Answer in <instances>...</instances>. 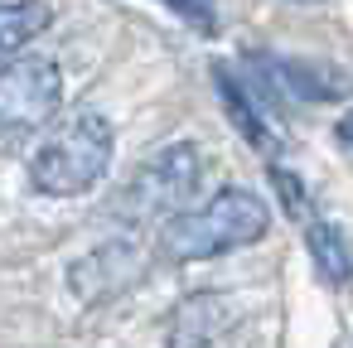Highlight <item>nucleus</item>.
I'll return each instance as SVG.
<instances>
[{
	"label": "nucleus",
	"mask_w": 353,
	"mask_h": 348,
	"mask_svg": "<svg viewBox=\"0 0 353 348\" xmlns=\"http://www.w3.org/2000/svg\"><path fill=\"white\" fill-rule=\"evenodd\" d=\"M266 227H271L266 198L232 184V189H218L208 203L170 218L165 232H160V247H165L170 261H208V256L242 252V247L261 242Z\"/></svg>",
	"instance_id": "nucleus-1"
},
{
	"label": "nucleus",
	"mask_w": 353,
	"mask_h": 348,
	"mask_svg": "<svg viewBox=\"0 0 353 348\" xmlns=\"http://www.w3.org/2000/svg\"><path fill=\"white\" fill-rule=\"evenodd\" d=\"M112 145H117L112 121L102 112L83 107L44 136V145L30 160V184L49 198H78L92 184H102V174L112 165Z\"/></svg>",
	"instance_id": "nucleus-2"
},
{
	"label": "nucleus",
	"mask_w": 353,
	"mask_h": 348,
	"mask_svg": "<svg viewBox=\"0 0 353 348\" xmlns=\"http://www.w3.org/2000/svg\"><path fill=\"white\" fill-rule=\"evenodd\" d=\"M199 174H203V160L189 141H174L165 150H155L126 184L121 194V218L131 223H155V218H179L189 208V198L199 194Z\"/></svg>",
	"instance_id": "nucleus-3"
},
{
	"label": "nucleus",
	"mask_w": 353,
	"mask_h": 348,
	"mask_svg": "<svg viewBox=\"0 0 353 348\" xmlns=\"http://www.w3.org/2000/svg\"><path fill=\"white\" fill-rule=\"evenodd\" d=\"M63 102V73L54 59H15L0 68V145L39 131Z\"/></svg>",
	"instance_id": "nucleus-4"
},
{
	"label": "nucleus",
	"mask_w": 353,
	"mask_h": 348,
	"mask_svg": "<svg viewBox=\"0 0 353 348\" xmlns=\"http://www.w3.org/2000/svg\"><path fill=\"white\" fill-rule=\"evenodd\" d=\"M213 83H218V97H223V112L232 116V126L247 136V145L252 150H261V155H276L281 150V131L271 126V116H266V107H256V97L228 73V63H213Z\"/></svg>",
	"instance_id": "nucleus-5"
},
{
	"label": "nucleus",
	"mask_w": 353,
	"mask_h": 348,
	"mask_svg": "<svg viewBox=\"0 0 353 348\" xmlns=\"http://www.w3.org/2000/svg\"><path fill=\"white\" fill-rule=\"evenodd\" d=\"M232 305L223 295H189L170 319V348H208L218 334H228Z\"/></svg>",
	"instance_id": "nucleus-6"
},
{
	"label": "nucleus",
	"mask_w": 353,
	"mask_h": 348,
	"mask_svg": "<svg viewBox=\"0 0 353 348\" xmlns=\"http://www.w3.org/2000/svg\"><path fill=\"white\" fill-rule=\"evenodd\" d=\"M54 10L44 0H0V68L15 63L44 30H49Z\"/></svg>",
	"instance_id": "nucleus-7"
},
{
	"label": "nucleus",
	"mask_w": 353,
	"mask_h": 348,
	"mask_svg": "<svg viewBox=\"0 0 353 348\" xmlns=\"http://www.w3.org/2000/svg\"><path fill=\"white\" fill-rule=\"evenodd\" d=\"M305 247H310V256H314V266H319V276L329 280V285H343L348 280V271H353V261H348V242H343V232L329 223V218H310L305 227Z\"/></svg>",
	"instance_id": "nucleus-8"
},
{
	"label": "nucleus",
	"mask_w": 353,
	"mask_h": 348,
	"mask_svg": "<svg viewBox=\"0 0 353 348\" xmlns=\"http://www.w3.org/2000/svg\"><path fill=\"white\" fill-rule=\"evenodd\" d=\"M276 73L285 78V88L295 97H310V102H334V97L348 92V78L339 68H329V63H295V59H285V63H276Z\"/></svg>",
	"instance_id": "nucleus-9"
},
{
	"label": "nucleus",
	"mask_w": 353,
	"mask_h": 348,
	"mask_svg": "<svg viewBox=\"0 0 353 348\" xmlns=\"http://www.w3.org/2000/svg\"><path fill=\"white\" fill-rule=\"evenodd\" d=\"M271 184H276V194H281V203H285V213L305 227L310 218H314V198H310V189L290 174V170H281V165H271Z\"/></svg>",
	"instance_id": "nucleus-10"
},
{
	"label": "nucleus",
	"mask_w": 353,
	"mask_h": 348,
	"mask_svg": "<svg viewBox=\"0 0 353 348\" xmlns=\"http://www.w3.org/2000/svg\"><path fill=\"white\" fill-rule=\"evenodd\" d=\"M160 6H170L199 34H218V0H160Z\"/></svg>",
	"instance_id": "nucleus-11"
},
{
	"label": "nucleus",
	"mask_w": 353,
	"mask_h": 348,
	"mask_svg": "<svg viewBox=\"0 0 353 348\" xmlns=\"http://www.w3.org/2000/svg\"><path fill=\"white\" fill-rule=\"evenodd\" d=\"M310 6H314V0H310Z\"/></svg>",
	"instance_id": "nucleus-12"
}]
</instances>
